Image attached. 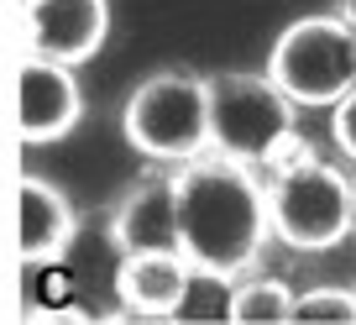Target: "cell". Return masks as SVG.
I'll use <instances>...</instances> for the list:
<instances>
[{
  "instance_id": "12",
  "label": "cell",
  "mask_w": 356,
  "mask_h": 325,
  "mask_svg": "<svg viewBox=\"0 0 356 325\" xmlns=\"http://www.w3.org/2000/svg\"><path fill=\"white\" fill-rule=\"evenodd\" d=\"M289 320H325V325H356V289H320L293 294V315Z\"/></svg>"
},
{
  "instance_id": "2",
  "label": "cell",
  "mask_w": 356,
  "mask_h": 325,
  "mask_svg": "<svg viewBox=\"0 0 356 325\" xmlns=\"http://www.w3.org/2000/svg\"><path fill=\"white\" fill-rule=\"evenodd\" d=\"M204 84H210V152H225L257 173H273L278 163L309 147L293 121L289 95L267 74L225 68V74H210Z\"/></svg>"
},
{
  "instance_id": "7",
  "label": "cell",
  "mask_w": 356,
  "mask_h": 325,
  "mask_svg": "<svg viewBox=\"0 0 356 325\" xmlns=\"http://www.w3.org/2000/svg\"><path fill=\"white\" fill-rule=\"evenodd\" d=\"M16 121H22L26 147L63 142L79 121H84V90L68 63L53 58H22V84H16Z\"/></svg>"
},
{
  "instance_id": "4",
  "label": "cell",
  "mask_w": 356,
  "mask_h": 325,
  "mask_svg": "<svg viewBox=\"0 0 356 325\" xmlns=\"http://www.w3.org/2000/svg\"><path fill=\"white\" fill-rule=\"evenodd\" d=\"M121 132L147 163H189L210 147V84L194 68H157L126 95Z\"/></svg>"
},
{
  "instance_id": "1",
  "label": "cell",
  "mask_w": 356,
  "mask_h": 325,
  "mask_svg": "<svg viewBox=\"0 0 356 325\" xmlns=\"http://www.w3.org/2000/svg\"><path fill=\"white\" fill-rule=\"evenodd\" d=\"M173 236L189 273L204 283L231 289L257 273L273 241L262 173L210 147L189 163H173Z\"/></svg>"
},
{
  "instance_id": "13",
  "label": "cell",
  "mask_w": 356,
  "mask_h": 325,
  "mask_svg": "<svg viewBox=\"0 0 356 325\" xmlns=\"http://www.w3.org/2000/svg\"><path fill=\"white\" fill-rule=\"evenodd\" d=\"M330 111H335V116H330V136H335V147H341V152L356 163V90H351V95H341Z\"/></svg>"
},
{
  "instance_id": "3",
  "label": "cell",
  "mask_w": 356,
  "mask_h": 325,
  "mask_svg": "<svg viewBox=\"0 0 356 325\" xmlns=\"http://www.w3.org/2000/svg\"><path fill=\"white\" fill-rule=\"evenodd\" d=\"M267 184V221L289 252H330L351 236V179L335 163H325L314 147L293 152Z\"/></svg>"
},
{
  "instance_id": "15",
  "label": "cell",
  "mask_w": 356,
  "mask_h": 325,
  "mask_svg": "<svg viewBox=\"0 0 356 325\" xmlns=\"http://www.w3.org/2000/svg\"><path fill=\"white\" fill-rule=\"evenodd\" d=\"M351 231H356V179H351Z\"/></svg>"
},
{
  "instance_id": "8",
  "label": "cell",
  "mask_w": 356,
  "mask_h": 325,
  "mask_svg": "<svg viewBox=\"0 0 356 325\" xmlns=\"http://www.w3.org/2000/svg\"><path fill=\"white\" fill-rule=\"evenodd\" d=\"M189 283H194V273L178 247L115 257V304H121V315H136V320H173V315H184Z\"/></svg>"
},
{
  "instance_id": "14",
  "label": "cell",
  "mask_w": 356,
  "mask_h": 325,
  "mask_svg": "<svg viewBox=\"0 0 356 325\" xmlns=\"http://www.w3.org/2000/svg\"><path fill=\"white\" fill-rule=\"evenodd\" d=\"M335 16H346V22L356 26V0H335Z\"/></svg>"
},
{
  "instance_id": "9",
  "label": "cell",
  "mask_w": 356,
  "mask_h": 325,
  "mask_svg": "<svg viewBox=\"0 0 356 325\" xmlns=\"http://www.w3.org/2000/svg\"><path fill=\"white\" fill-rule=\"evenodd\" d=\"M16 241H22L26 268H58L68 257V247L79 241V210L68 205V194L58 184L37 179V173L22 179V225H16Z\"/></svg>"
},
{
  "instance_id": "11",
  "label": "cell",
  "mask_w": 356,
  "mask_h": 325,
  "mask_svg": "<svg viewBox=\"0 0 356 325\" xmlns=\"http://www.w3.org/2000/svg\"><path fill=\"white\" fill-rule=\"evenodd\" d=\"M293 315V294L289 283L262 278V273H246L231 283V299H225V320L236 325H267V320H289Z\"/></svg>"
},
{
  "instance_id": "10",
  "label": "cell",
  "mask_w": 356,
  "mask_h": 325,
  "mask_svg": "<svg viewBox=\"0 0 356 325\" xmlns=\"http://www.w3.org/2000/svg\"><path fill=\"white\" fill-rule=\"evenodd\" d=\"M105 241L115 247V257L178 247V236H173V173H157V168L142 173V184H131L126 200L111 210Z\"/></svg>"
},
{
  "instance_id": "6",
  "label": "cell",
  "mask_w": 356,
  "mask_h": 325,
  "mask_svg": "<svg viewBox=\"0 0 356 325\" xmlns=\"http://www.w3.org/2000/svg\"><path fill=\"white\" fill-rule=\"evenodd\" d=\"M26 53L53 63H89L111 37V0H22Z\"/></svg>"
},
{
  "instance_id": "5",
  "label": "cell",
  "mask_w": 356,
  "mask_h": 325,
  "mask_svg": "<svg viewBox=\"0 0 356 325\" xmlns=\"http://www.w3.org/2000/svg\"><path fill=\"white\" fill-rule=\"evenodd\" d=\"M267 79L299 111H330L341 95L356 90V26L335 11L299 16L267 53Z\"/></svg>"
}]
</instances>
